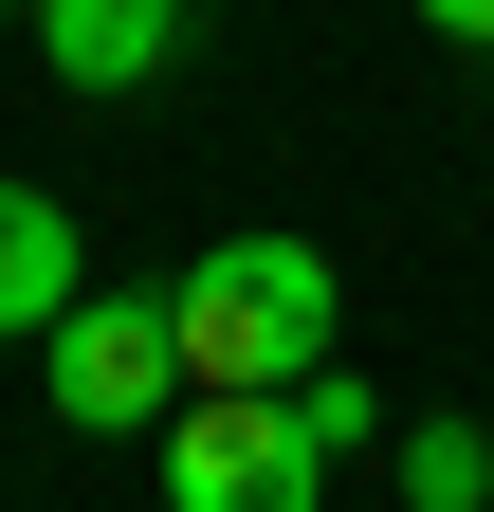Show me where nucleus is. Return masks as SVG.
Here are the masks:
<instances>
[{
    "label": "nucleus",
    "instance_id": "f257e3e1",
    "mask_svg": "<svg viewBox=\"0 0 494 512\" xmlns=\"http://www.w3.org/2000/svg\"><path fill=\"white\" fill-rule=\"evenodd\" d=\"M165 293H183V366L202 384H312L330 330H348V275L312 238H202Z\"/></svg>",
    "mask_w": 494,
    "mask_h": 512
},
{
    "label": "nucleus",
    "instance_id": "f03ea898",
    "mask_svg": "<svg viewBox=\"0 0 494 512\" xmlns=\"http://www.w3.org/2000/svg\"><path fill=\"white\" fill-rule=\"evenodd\" d=\"M37 384H55V421H74V439H165L183 421V384H202V366H183V293H74V311H55V330H37Z\"/></svg>",
    "mask_w": 494,
    "mask_h": 512
},
{
    "label": "nucleus",
    "instance_id": "7ed1b4c3",
    "mask_svg": "<svg viewBox=\"0 0 494 512\" xmlns=\"http://www.w3.org/2000/svg\"><path fill=\"white\" fill-rule=\"evenodd\" d=\"M147 476H165V512H312L330 439H312L293 384H183V421L147 439Z\"/></svg>",
    "mask_w": 494,
    "mask_h": 512
},
{
    "label": "nucleus",
    "instance_id": "20e7f679",
    "mask_svg": "<svg viewBox=\"0 0 494 512\" xmlns=\"http://www.w3.org/2000/svg\"><path fill=\"white\" fill-rule=\"evenodd\" d=\"M183 55V0H37V74L55 92H147Z\"/></svg>",
    "mask_w": 494,
    "mask_h": 512
},
{
    "label": "nucleus",
    "instance_id": "39448f33",
    "mask_svg": "<svg viewBox=\"0 0 494 512\" xmlns=\"http://www.w3.org/2000/svg\"><path fill=\"white\" fill-rule=\"evenodd\" d=\"M74 293H92V256H74V202H55V183H0V330H55Z\"/></svg>",
    "mask_w": 494,
    "mask_h": 512
},
{
    "label": "nucleus",
    "instance_id": "423d86ee",
    "mask_svg": "<svg viewBox=\"0 0 494 512\" xmlns=\"http://www.w3.org/2000/svg\"><path fill=\"white\" fill-rule=\"evenodd\" d=\"M385 476H403V512H476V494H494V439H476V421H403Z\"/></svg>",
    "mask_w": 494,
    "mask_h": 512
},
{
    "label": "nucleus",
    "instance_id": "0eeeda50",
    "mask_svg": "<svg viewBox=\"0 0 494 512\" xmlns=\"http://www.w3.org/2000/svg\"><path fill=\"white\" fill-rule=\"evenodd\" d=\"M293 403H312V439H330V458H385V439H403V421H385V403H366V384H348V366H312V384H293Z\"/></svg>",
    "mask_w": 494,
    "mask_h": 512
},
{
    "label": "nucleus",
    "instance_id": "6e6552de",
    "mask_svg": "<svg viewBox=\"0 0 494 512\" xmlns=\"http://www.w3.org/2000/svg\"><path fill=\"white\" fill-rule=\"evenodd\" d=\"M421 37H458V55H494V0H421Z\"/></svg>",
    "mask_w": 494,
    "mask_h": 512
},
{
    "label": "nucleus",
    "instance_id": "1a4fd4ad",
    "mask_svg": "<svg viewBox=\"0 0 494 512\" xmlns=\"http://www.w3.org/2000/svg\"><path fill=\"white\" fill-rule=\"evenodd\" d=\"M0 19H37V0H0Z\"/></svg>",
    "mask_w": 494,
    "mask_h": 512
}]
</instances>
